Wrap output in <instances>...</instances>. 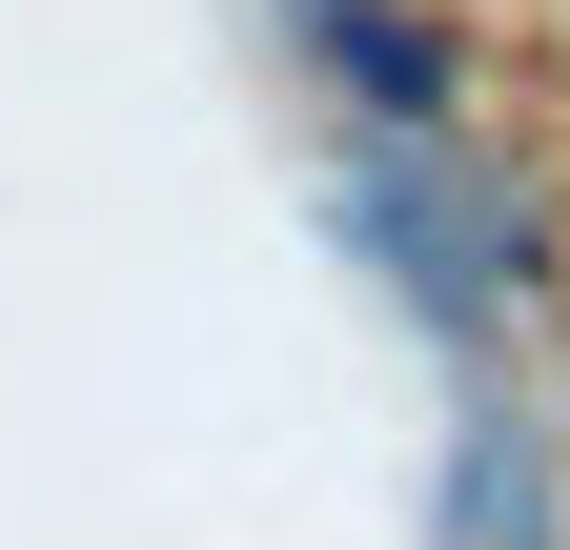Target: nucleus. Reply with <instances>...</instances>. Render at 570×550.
<instances>
[{
  "instance_id": "nucleus-2",
  "label": "nucleus",
  "mask_w": 570,
  "mask_h": 550,
  "mask_svg": "<svg viewBox=\"0 0 570 550\" xmlns=\"http://www.w3.org/2000/svg\"><path fill=\"white\" fill-rule=\"evenodd\" d=\"M306 82L367 122V144H449L469 122V41L428 0H306Z\"/></svg>"
},
{
  "instance_id": "nucleus-1",
  "label": "nucleus",
  "mask_w": 570,
  "mask_h": 550,
  "mask_svg": "<svg viewBox=\"0 0 570 550\" xmlns=\"http://www.w3.org/2000/svg\"><path fill=\"white\" fill-rule=\"evenodd\" d=\"M326 225L387 265V286L449 326V367L469 387H510V286H530V204H489L449 144H346L326 164Z\"/></svg>"
},
{
  "instance_id": "nucleus-3",
  "label": "nucleus",
  "mask_w": 570,
  "mask_h": 550,
  "mask_svg": "<svg viewBox=\"0 0 570 550\" xmlns=\"http://www.w3.org/2000/svg\"><path fill=\"white\" fill-rule=\"evenodd\" d=\"M449 550H550V429L510 387H469V429H449Z\"/></svg>"
}]
</instances>
